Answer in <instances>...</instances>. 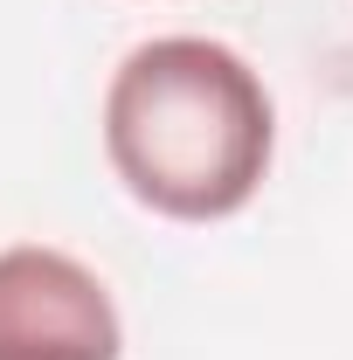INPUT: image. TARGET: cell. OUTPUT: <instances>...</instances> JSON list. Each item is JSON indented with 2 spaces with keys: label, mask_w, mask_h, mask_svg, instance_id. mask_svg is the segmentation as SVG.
<instances>
[{
  "label": "cell",
  "mask_w": 353,
  "mask_h": 360,
  "mask_svg": "<svg viewBox=\"0 0 353 360\" xmlns=\"http://www.w3.org/2000/svg\"><path fill=\"white\" fill-rule=\"evenodd\" d=\"M277 153L264 77L208 35L139 42L104 90V160L139 208L167 222H222L250 208Z\"/></svg>",
  "instance_id": "obj_1"
},
{
  "label": "cell",
  "mask_w": 353,
  "mask_h": 360,
  "mask_svg": "<svg viewBox=\"0 0 353 360\" xmlns=\"http://www.w3.org/2000/svg\"><path fill=\"white\" fill-rule=\"evenodd\" d=\"M125 326L104 277L63 250H0V360H118Z\"/></svg>",
  "instance_id": "obj_2"
}]
</instances>
